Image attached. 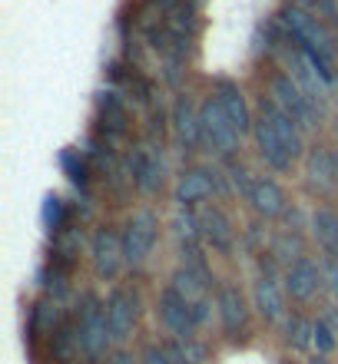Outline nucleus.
I'll return each mask as SVG.
<instances>
[{
  "mask_svg": "<svg viewBox=\"0 0 338 364\" xmlns=\"http://www.w3.org/2000/svg\"><path fill=\"white\" fill-rule=\"evenodd\" d=\"M252 136H255L259 156L275 173H292V166L305 156V129L289 113H282L272 100H262Z\"/></svg>",
  "mask_w": 338,
  "mask_h": 364,
  "instance_id": "obj_1",
  "label": "nucleus"
},
{
  "mask_svg": "<svg viewBox=\"0 0 338 364\" xmlns=\"http://www.w3.org/2000/svg\"><path fill=\"white\" fill-rule=\"evenodd\" d=\"M285 27H289L295 47L319 63V70L325 73L329 83H335V40L322 27V20L302 7H289L285 10Z\"/></svg>",
  "mask_w": 338,
  "mask_h": 364,
  "instance_id": "obj_2",
  "label": "nucleus"
},
{
  "mask_svg": "<svg viewBox=\"0 0 338 364\" xmlns=\"http://www.w3.org/2000/svg\"><path fill=\"white\" fill-rule=\"evenodd\" d=\"M239 129L232 126V119L223 113V106L209 93V100L199 106V143H203V149L213 156H232L239 149Z\"/></svg>",
  "mask_w": 338,
  "mask_h": 364,
  "instance_id": "obj_3",
  "label": "nucleus"
},
{
  "mask_svg": "<svg viewBox=\"0 0 338 364\" xmlns=\"http://www.w3.org/2000/svg\"><path fill=\"white\" fill-rule=\"evenodd\" d=\"M269 100L279 106L282 113H289L292 119L302 126V129H312V126H319L322 106L312 103V100L302 93V87L289 77V73H279V77H272V83H269Z\"/></svg>",
  "mask_w": 338,
  "mask_h": 364,
  "instance_id": "obj_4",
  "label": "nucleus"
},
{
  "mask_svg": "<svg viewBox=\"0 0 338 364\" xmlns=\"http://www.w3.org/2000/svg\"><path fill=\"white\" fill-rule=\"evenodd\" d=\"M77 345L83 348V355L100 361L113 345V331H110V318H107V301L90 298L83 315H80V328H77Z\"/></svg>",
  "mask_w": 338,
  "mask_h": 364,
  "instance_id": "obj_5",
  "label": "nucleus"
},
{
  "mask_svg": "<svg viewBox=\"0 0 338 364\" xmlns=\"http://www.w3.org/2000/svg\"><path fill=\"white\" fill-rule=\"evenodd\" d=\"M159 321H163V328L169 335H176L179 341H189V338L196 335V328L203 325L206 318L189 298L179 295V291L169 285L163 295H159Z\"/></svg>",
  "mask_w": 338,
  "mask_h": 364,
  "instance_id": "obj_6",
  "label": "nucleus"
},
{
  "mask_svg": "<svg viewBox=\"0 0 338 364\" xmlns=\"http://www.w3.org/2000/svg\"><path fill=\"white\" fill-rule=\"evenodd\" d=\"M120 239H123L126 265H133L136 269V265H143V262L149 259V252H153L156 239H159V219H156L149 209L133 212V215L126 219Z\"/></svg>",
  "mask_w": 338,
  "mask_h": 364,
  "instance_id": "obj_7",
  "label": "nucleus"
},
{
  "mask_svg": "<svg viewBox=\"0 0 338 364\" xmlns=\"http://www.w3.org/2000/svg\"><path fill=\"white\" fill-rule=\"evenodd\" d=\"M90 259H93V269H97L100 278L116 282L120 272H123V265H126V252H123V239H120V232L107 229V225L93 232V242H90Z\"/></svg>",
  "mask_w": 338,
  "mask_h": 364,
  "instance_id": "obj_8",
  "label": "nucleus"
},
{
  "mask_svg": "<svg viewBox=\"0 0 338 364\" xmlns=\"http://www.w3.org/2000/svg\"><path fill=\"white\" fill-rule=\"evenodd\" d=\"M107 318H110V331L113 341L123 345L130 341L136 331V318H139V298L133 288H113L107 295Z\"/></svg>",
  "mask_w": 338,
  "mask_h": 364,
  "instance_id": "obj_9",
  "label": "nucleus"
},
{
  "mask_svg": "<svg viewBox=\"0 0 338 364\" xmlns=\"http://www.w3.org/2000/svg\"><path fill=\"white\" fill-rule=\"evenodd\" d=\"M289 77L295 80L302 87V93L309 96L312 103H325V96H329V90H332V83L325 80V73L319 70V63L312 57H305L299 47H292L289 50Z\"/></svg>",
  "mask_w": 338,
  "mask_h": 364,
  "instance_id": "obj_10",
  "label": "nucleus"
},
{
  "mask_svg": "<svg viewBox=\"0 0 338 364\" xmlns=\"http://www.w3.org/2000/svg\"><path fill=\"white\" fill-rule=\"evenodd\" d=\"M219 189V179H216L213 169H206V166H193V169H186L176 182V202H179V209H193V205H203L209 202Z\"/></svg>",
  "mask_w": 338,
  "mask_h": 364,
  "instance_id": "obj_11",
  "label": "nucleus"
},
{
  "mask_svg": "<svg viewBox=\"0 0 338 364\" xmlns=\"http://www.w3.org/2000/svg\"><path fill=\"white\" fill-rule=\"evenodd\" d=\"M242 196H245V202L259 212L262 219H275V215H282V212L289 209V196H285V189L272 176H252L249 189L242 192Z\"/></svg>",
  "mask_w": 338,
  "mask_h": 364,
  "instance_id": "obj_12",
  "label": "nucleus"
},
{
  "mask_svg": "<svg viewBox=\"0 0 338 364\" xmlns=\"http://www.w3.org/2000/svg\"><path fill=\"white\" fill-rule=\"evenodd\" d=\"M216 308H219V325H223L226 338H242L249 331V301L236 285L219 288Z\"/></svg>",
  "mask_w": 338,
  "mask_h": 364,
  "instance_id": "obj_13",
  "label": "nucleus"
},
{
  "mask_svg": "<svg viewBox=\"0 0 338 364\" xmlns=\"http://www.w3.org/2000/svg\"><path fill=\"white\" fill-rule=\"evenodd\" d=\"M319 288H325V282H322V262H312L309 255L289 262L285 291H289L295 301H312V298L319 295Z\"/></svg>",
  "mask_w": 338,
  "mask_h": 364,
  "instance_id": "obj_14",
  "label": "nucleus"
},
{
  "mask_svg": "<svg viewBox=\"0 0 338 364\" xmlns=\"http://www.w3.org/2000/svg\"><path fill=\"white\" fill-rule=\"evenodd\" d=\"M213 96H216V103L223 106V113L232 119V126L239 129V136L252 133L255 116H252L249 103H245V96H242V90H239V83H236V80H216Z\"/></svg>",
  "mask_w": 338,
  "mask_h": 364,
  "instance_id": "obj_15",
  "label": "nucleus"
},
{
  "mask_svg": "<svg viewBox=\"0 0 338 364\" xmlns=\"http://www.w3.org/2000/svg\"><path fill=\"white\" fill-rule=\"evenodd\" d=\"M252 298H255V311H259L265 321H279L285 315V291H282L275 272L262 265L259 278H255V288H252Z\"/></svg>",
  "mask_w": 338,
  "mask_h": 364,
  "instance_id": "obj_16",
  "label": "nucleus"
},
{
  "mask_svg": "<svg viewBox=\"0 0 338 364\" xmlns=\"http://www.w3.org/2000/svg\"><path fill=\"white\" fill-rule=\"evenodd\" d=\"M305 176H309V186L319 192H332L338 186V163L335 153H329L325 146H312L305 153Z\"/></svg>",
  "mask_w": 338,
  "mask_h": 364,
  "instance_id": "obj_17",
  "label": "nucleus"
},
{
  "mask_svg": "<svg viewBox=\"0 0 338 364\" xmlns=\"http://www.w3.org/2000/svg\"><path fill=\"white\" fill-rule=\"evenodd\" d=\"M199 229H203L206 242H209L216 252H232V245H236V229H232L229 215H226L219 205H206V209L199 212Z\"/></svg>",
  "mask_w": 338,
  "mask_h": 364,
  "instance_id": "obj_18",
  "label": "nucleus"
},
{
  "mask_svg": "<svg viewBox=\"0 0 338 364\" xmlns=\"http://www.w3.org/2000/svg\"><path fill=\"white\" fill-rule=\"evenodd\" d=\"M173 133H176V143L183 149H196L199 143V109L193 106L189 96H179L173 106Z\"/></svg>",
  "mask_w": 338,
  "mask_h": 364,
  "instance_id": "obj_19",
  "label": "nucleus"
},
{
  "mask_svg": "<svg viewBox=\"0 0 338 364\" xmlns=\"http://www.w3.org/2000/svg\"><path fill=\"white\" fill-rule=\"evenodd\" d=\"M312 235L319 242V249L329 255V259H338V212L329 209V205H319L312 212Z\"/></svg>",
  "mask_w": 338,
  "mask_h": 364,
  "instance_id": "obj_20",
  "label": "nucleus"
},
{
  "mask_svg": "<svg viewBox=\"0 0 338 364\" xmlns=\"http://www.w3.org/2000/svg\"><path fill=\"white\" fill-rule=\"evenodd\" d=\"M136 182L143 192H156L163 186V159L153 156H139V169H136Z\"/></svg>",
  "mask_w": 338,
  "mask_h": 364,
  "instance_id": "obj_21",
  "label": "nucleus"
},
{
  "mask_svg": "<svg viewBox=\"0 0 338 364\" xmlns=\"http://www.w3.org/2000/svg\"><path fill=\"white\" fill-rule=\"evenodd\" d=\"M60 166H63V173H67V179L73 182V186H83V182H87V163H83V156H80L77 149H63V153H60Z\"/></svg>",
  "mask_w": 338,
  "mask_h": 364,
  "instance_id": "obj_22",
  "label": "nucleus"
},
{
  "mask_svg": "<svg viewBox=\"0 0 338 364\" xmlns=\"http://www.w3.org/2000/svg\"><path fill=\"white\" fill-rule=\"evenodd\" d=\"M63 215H67V205H63V199H60V196H47V199H43V212H40L43 225H47L50 232H57L60 225H63Z\"/></svg>",
  "mask_w": 338,
  "mask_h": 364,
  "instance_id": "obj_23",
  "label": "nucleus"
},
{
  "mask_svg": "<svg viewBox=\"0 0 338 364\" xmlns=\"http://www.w3.org/2000/svg\"><path fill=\"white\" fill-rule=\"evenodd\" d=\"M312 328H315V321H305L302 315H295L289 321V345L292 348H309L312 345Z\"/></svg>",
  "mask_w": 338,
  "mask_h": 364,
  "instance_id": "obj_24",
  "label": "nucleus"
},
{
  "mask_svg": "<svg viewBox=\"0 0 338 364\" xmlns=\"http://www.w3.org/2000/svg\"><path fill=\"white\" fill-rule=\"evenodd\" d=\"M312 345L319 348V355L325 358V355H332V351H335V345H338V335L335 331H332L329 325H325V321H315V328H312Z\"/></svg>",
  "mask_w": 338,
  "mask_h": 364,
  "instance_id": "obj_25",
  "label": "nucleus"
},
{
  "mask_svg": "<svg viewBox=\"0 0 338 364\" xmlns=\"http://www.w3.org/2000/svg\"><path fill=\"white\" fill-rule=\"evenodd\" d=\"M322 282H325V291H329L332 305H338V259H329L322 255Z\"/></svg>",
  "mask_w": 338,
  "mask_h": 364,
  "instance_id": "obj_26",
  "label": "nucleus"
},
{
  "mask_svg": "<svg viewBox=\"0 0 338 364\" xmlns=\"http://www.w3.org/2000/svg\"><path fill=\"white\" fill-rule=\"evenodd\" d=\"M292 7L309 10V14H315V17H338V10H335L332 0H292Z\"/></svg>",
  "mask_w": 338,
  "mask_h": 364,
  "instance_id": "obj_27",
  "label": "nucleus"
},
{
  "mask_svg": "<svg viewBox=\"0 0 338 364\" xmlns=\"http://www.w3.org/2000/svg\"><path fill=\"white\" fill-rule=\"evenodd\" d=\"M143 364H173V355H169V348L153 345V348H146Z\"/></svg>",
  "mask_w": 338,
  "mask_h": 364,
  "instance_id": "obj_28",
  "label": "nucleus"
},
{
  "mask_svg": "<svg viewBox=\"0 0 338 364\" xmlns=\"http://www.w3.org/2000/svg\"><path fill=\"white\" fill-rule=\"evenodd\" d=\"M322 321H325V325H329L332 331L338 335V305H329V308H325V315H322Z\"/></svg>",
  "mask_w": 338,
  "mask_h": 364,
  "instance_id": "obj_29",
  "label": "nucleus"
},
{
  "mask_svg": "<svg viewBox=\"0 0 338 364\" xmlns=\"http://www.w3.org/2000/svg\"><path fill=\"white\" fill-rule=\"evenodd\" d=\"M113 364H133V358H126V355H116Z\"/></svg>",
  "mask_w": 338,
  "mask_h": 364,
  "instance_id": "obj_30",
  "label": "nucleus"
},
{
  "mask_svg": "<svg viewBox=\"0 0 338 364\" xmlns=\"http://www.w3.org/2000/svg\"><path fill=\"white\" fill-rule=\"evenodd\" d=\"M312 364H329V361H325V358H322V355H319V358H315V361H312Z\"/></svg>",
  "mask_w": 338,
  "mask_h": 364,
  "instance_id": "obj_31",
  "label": "nucleus"
},
{
  "mask_svg": "<svg viewBox=\"0 0 338 364\" xmlns=\"http://www.w3.org/2000/svg\"><path fill=\"white\" fill-rule=\"evenodd\" d=\"M335 163H338V153H335Z\"/></svg>",
  "mask_w": 338,
  "mask_h": 364,
  "instance_id": "obj_32",
  "label": "nucleus"
},
{
  "mask_svg": "<svg viewBox=\"0 0 338 364\" xmlns=\"http://www.w3.org/2000/svg\"><path fill=\"white\" fill-rule=\"evenodd\" d=\"M285 364H292V361H285Z\"/></svg>",
  "mask_w": 338,
  "mask_h": 364,
  "instance_id": "obj_33",
  "label": "nucleus"
}]
</instances>
